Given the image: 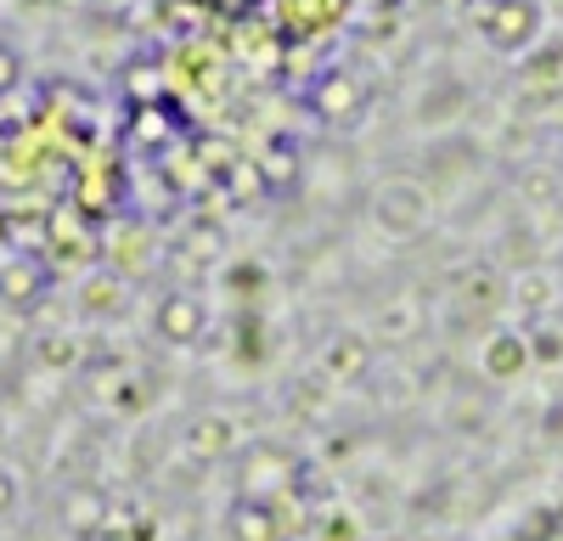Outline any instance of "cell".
Listing matches in <instances>:
<instances>
[{
	"label": "cell",
	"instance_id": "obj_1",
	"mask_svg": "<svg viewBox=\"0 0 563 541\" xmlns=\"http://www.w3.org/2000/svg\"><path fill=\"white\" fill-rule=\"evenodd\" d=\"M467 23L474 34L501 57H525L547 29V7L541 0H467Z\"/></svg>",
	"mask_w": 563,
	"mask_h": 541
},
{
	"label": "cell",
	"instance_id": "obj_2",
	"mask_svg": "<svg viewBox=\"0 0 563 541\" xmlns=\"http://www.w3.org/2000/svg\"><path fill=\"white\" fill-rule=\"evenodd\" d=\"M366 102H372V85H366L355 68H344V63L321 68V74L305 85V108H310V119L333 124V130H350V124L366 113Z\"/></svg>",
	"mask_w": 563,
	"mask_h": 541
},
{
	"label": "cell",
	"instance_id": "obj_3",
	"mask_svg": "<svg viewBox=\"0 0 563 541\" xmlns=\"http://www.w3.org/2000/svg\"><path fill=\"white\" fill-rule=\"evenodd\" d=\"M429 220H434V203H429V192H422L417 180H384V187L372 192V225H378L384 238H395V243L422 238Z\"/></svg>",
	"mask_w": 563,
	"mask_h": 541
},
{
	"label": "cell",
	"instance_id": "obj_4",
	"mask_svg": "<svg viewBox=\"0 0 563 541\" xmlns=\"http://www.w3.org/2000/svg\"><path fill=\"white\" fill-rule=\"evenodd\" d=\"M299 474L305 463L282 445H249L243 463V496H260V503H294L299 496Z\"/></svg>",
	"mask_w": 563,
	"mask_h": 541
},
{
	"label": "cell",
	"instance_id": "obj_5",
	"mask_svg": "<svg viewBox=\"0 0 563 541\" xmlns=\"http://www.w3.org/2000/svg\"><path fill=\"white\" fill-rule=\"evenodd\" d=\"M52 283H57V270H52V260H45V254H23L18 249V254L0 260V305L18 310V316L40 310L45 294H52Z\"/></svg>",
	"mask_w": 563,
	"mask_h": 541
},
{
	"label": "cell",
	"instance_id": "obj_6",
	"mask_svg": "<svg viewBox=\"0 0 563 541\" xmlns=\"http://www.w3.org/2000/svg\"><path fill=\"white\" fill-rule=\"evenodd\" d=\"M153 333H158L164 344H175V350L203 344V333H209V305H203V294H192V288L158 294V305H153Z\"/></svg>",
	"mask_w": 563,
	"mask_h": 541
},
{
	"label": "cell",
	"instance_id": "obj_7",
	"mask_svg": "<svg viewBox=\"0 0 563 541\" xmlns=\"http://www.w3.org/2000/svg\"><path fill=\"white\" fill-rule=\"evenodd\" d=\"M288 519L299 525V514H288V503H260V496H238L225 514V536L231 541H288Z\"/></svg>",
	"mask_w": 563,
	"mask_h": 541
},
{
	"label": "cell",
	"instance_id": "obj_8",
	"mask_svg": "<svg viewBox=\"0 0 563 541\" xmlns=\"http://www.w3.org/2000/svg\"><path fill=\"white\" fill-rule=\"evenodd\" d=\"M525 367H530V344H525L519 328H501V333L485 339V373H490V378L507 384V378H519Z\"/></svg>",
	"mask_w": 563,
	"mask_h": 541
},
{
	"label": "cell",
	"instance_id": "obj_9",
	"mask_svg": "<svg viewBox=\"0 0 563 541\" xmlns=\"http://www.w3.org/2000/svg\"><path fill=\"white\" fill-rule=\"evenodd\" d=\"M525 344H530V361L563 367V310H536L530 328H525Z\"/></svg>",
	"mask_w": 563,
	"mask_h": 541
},
{
	"label": "cell",
	"instance_id": "obj_10",
	"mask_svg": "<svg viewBox=\"0 0 563 541\" xmlns=\"http://www.w3.org/2000/svg\"><path fill=\"white\" fill-rule=\"evenodd\" d=\"M350 0H288V40H310L316 29H333Z\"/></svg>",
	"mask_w": 563,
	"mask_h": 541
},
{
	"label": "cell",
	"instance_id": "obj_11",
	"mask_svg": "<svg viewBox=\"0 0 563 541\" xmlns=\"http://www.w3.org/2000/svg\"><path fill=\"white\" fill-rule=\"evenodd\" d=\"M169 124H175V119H169L158 102H153V108H135V113H130V142H135L141 153H158V158H164L169 142H175Z\"/></svg>",
	"mask_w": 563,
	"mask_h": 541
},
{
	"label": "cell",
	"instance_id": "obj_12",
	"mask_svg": "<svg viewBox=\"0 0 563 541\" xmlns=\"http://www.w3.org/2000/svg\"><path fill=\"white\" fill-rule=\"evenodd\" d=\"M186 451H192L198 463H214L231 451V423L225 418H198L192 429H186Z\"/></svg>",
	"mask_w": 563,
	"mask_h": 541
},
{
	"label": "cell",
	"instance_id": "obj_13",
	"mask_svg": "<svg viewBox=\"0 0 563 541\" xmlns=\"http://www.w3.org/2000/svg\"><path fill=\"white\" fill-rule=\"evenodd\" d=\"M63 519H68L79 536H97V530H102V519H108V503H102V496L90 490V485H79V490L68 496V503H63Z\"/></svg>",
	"mask_w": 563,
	"mask_h": 541
},
{
	"label": "cell",
	"instance_id": "obj_14",
	"mask_svg": "<svg viewBox=\"0 0 563 541\" xmlns=\"http://www.w3.org/2000/svg\"><path fill=\"white\" fill-rule=\"evenodd\" d=\"M321 367H327V378H355V373L366 367V344H361V339H350V333H339L333 344H327Z\"/></svg>",
	"mask_w": 563,
	"mask_h": 541
},
{
	"label": "cell",
	"instance_id": "obj_15",
	"mask_svg": "<svg viewBox=\"0 0 563 541\" xmlns=\"http://www.w3.org/2000/svg\"><path fill=\"white\" fill-rule=\"evenodd\" d=\"M288 169H299V153H294V142H271V153H265L260 175L271 180V187H282V180H288Z\"/></svg>",
	"mask_w": 563,
	"mask_h": 541
},
{
	"label": "cell",
	"instance_id": "obj_16",
	"mask_svg": "<svg viewBox=\"0 0 563 541\" xmlns=\"http://www.w3.org/2000/svg\"><path fill=\"white\" fill-rule=\"evenodd\" d=\"M316 541H361L355 514H321L316 519Z\"/></svg>",
	"mask_w": 563,
	"mask_h": 541
},
{
	"label": "cell",
	"instance_id": "obj_17",
	"mask_svg": "<svg viewBox=\"0 0 563 541\" xmlns=\"http://www.w3.org/2000/svg\"><path fill=\"white\" fill-rule=\"evenodd\" d=\"M18 508V474L12 468H0V519H7Z\"/></svg>",
	"mask_w": 563,
	"mask_h": 541
},
{
	"label": "cell",
	"instance_id": "obj_18",
	"mask_svg": "<svg viewBox=\"0 0 563 541\" xmlns=\"http://www.w3.org/2000/svg\"><path fill=\"white\" fill-rule=\"evenodd\" d=\"M18 74H23V68H18V57L7 52V45H0V90H12V85H18Z\"/></svg>",
	"mask_w": 563,
	"mask_h": 541
}]
</instances>
